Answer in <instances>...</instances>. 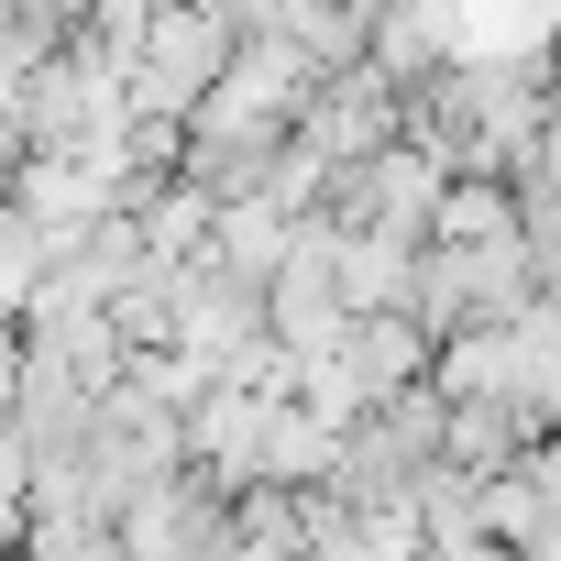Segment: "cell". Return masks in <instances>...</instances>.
<instances>
[{
	"mask_svg": "<svg viewBox=\"0 0 561 561\" xmlns=\"http://www.w3.org/2000/svg\"><path fill=\"white\" fill-rule=\"evenodd\" d=\"M231 45H242L231 12H154L144 45H133V67H122V111L154 122V133H187V111L209 100V78L231 67Z\"/></svg>",
	"mask_w": 561,
	"mask_h": 561,
	"instance_id": "cell-1",
	"label": "cell"
},
{
	"mask_svg": "<svg viewBox=\"0 0 561 561\" xmlns=\"http://www.w3.org/2000/svg\"><path fill=\"white\" fill-rule=\"evenodd\" d=\"M342 375H353V397H364V408H386V397L430 386V342H419V320H353Z\"/></svg>",
	"mask_w": 561,
	"mask_h": 561,
	"instance_id": "cell-2",
	"label": "cell"
},
{
	"mask_svg": "<svg viewBox=\"0 0 561 561\" xmlns=\"http://www.w3.org/2000/svg\"><path fill=\"white\" fill-rule=\"evenodd\" d=\"M287 231H298V220H275L264 198H231V209H209V242H198V253H209L220 275H242V287H264V275L287 264Z\"/></svg>",
	"mask_w": 561,
	"mask_h": 561,
	"instance_id": "cell-3",
	"label": "cell"
},
{
	"mask_svg": "<svg viewBox=\"0 0 561 561\" xmlns=\"http://www.w3.org/2000/svg\"><path fill=\"white\" fill-rule=\"evenodd\" d=\"M45 264H56V242H45L12 198H0V320H23V298L45 287Z\"/></svg>",
	"mask_w": 561,
	"mask_h": 561,
	"instance_id": "cell-5",
	"label": "cell"
},
{
	"mask_svg": "<svg viewBox=\"0 0 561 561\" xmlns=\"http://www.w3.org/2000/svg\"><path fill=\"white\" fill-rule=\"evenodd\" d=\"M506 231H517V220H506V187H495V176H451L419 253H484V242H506Z\"/></svg>",
	"mask_w": 561,
	"mask_h": 561,
	"instance_id": "cell-4",
	"label": "cell"
}]
</instances>
